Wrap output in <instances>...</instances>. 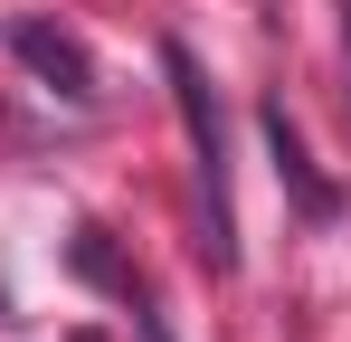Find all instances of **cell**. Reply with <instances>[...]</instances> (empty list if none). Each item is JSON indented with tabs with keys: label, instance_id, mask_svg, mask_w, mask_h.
Segmentation results:
<instances>
[{
	"label": "cell",
	"instance_id": "1",
	"mask_svg": "<svg viewBox=\"0 0 351 342\" xmlns=\"http://www.w3.org/2000/svg\"><path fill=\"white\" fill-rule=\"evenodd\" d=\"M162 76H171V105L190 124V171H199V257H209V276H228L237 266V200H228V114L209 95V76H199V57L162 38Z\"/></svg>",
	"mask_w": 351,
	"mask_h": 342
},
{
	"label": "cell",
	"instance_id": "2",
	"mask_svg": "<svg viewBox=\"0 0 351 342\" xmlns=\"http://www.w3.org/2000/svg\"><path fill=\"white\" fill-rule=\"evenodd\" d=\"M10 57H19L48 95L95 105V57H86V38H76V29H58V19H10Z\"/></svg>",
	"mask_w": 351,
	"mask_h": 342
},
{
	"label": "cell",
	"instance_id": "3",
	"mask_svg": "<svg viewBox=\"0 0 351 342\" xmlns=\"http://www.w3.org/2000/svg\"><path fill=\"white\" fill-rule=\"evenodd\" d=\"M256 133H266V152H276V181L294 190V209H304V219H342V190L313 171V152H304V133H294L285 95H266V105H256Z\"/></svg>",
	"mask_w": 351,
	"mask_h": 342
},
{
	"label": "cell",
	"instance_id": "4",
	"mask_svg": "<svg viewBox=\"0 0 351 342\" xmlns=\"http://www.w3.org/2000/svg\"><path fill=\"white\" fill-rule=\"evenodd\" d=\"M76 276L105 285V295H133V276L114 266V247H105V228H76Z\"/></svg>",
	"mask_w": 351,
	"mask_h": 342
},
{
	"label": "cell",
	"instance_id": "5",
	"mask_svg": "<svg viewBox=\"0 0 351 342\" xmlns=\"http://www.w3.org/2000/svg\"><path fill=\"white\" fill-rule=\"evenodd\" d=\"M133 323H143V342H171V333H162V314H152L143 295H133Z\"/></svg>",
	"mask_w": 351,
	"mask_h": 342
},
{
	"label": "cell",
	"instance_id": "6",
	"mask_svg": "<svg viewBox=\"0 0 351 342\" xmlns=\"http://www.w3.org/2000/svg\"><path fill=\"white\" fill-rule=\"evenodd\" d=\"M342 48H351V0H342Z\"/></svg>",
	"mask_w": 351,
	"mask_h": 342
},
{
	"label": "cell",
	"instance_id": "7",
	"mask_svg": "<svg viewBox=\"0 0 351 342\" xmlns=\"http://www.w3.org/2000/svg\"><path fill=\"white\" fill-rule=\"evenodd\" d=\"M66 342H95V333H66Z\"/></svg>",
	"mask_w": 351,
	"mask_h": 342
}]
</instances>
